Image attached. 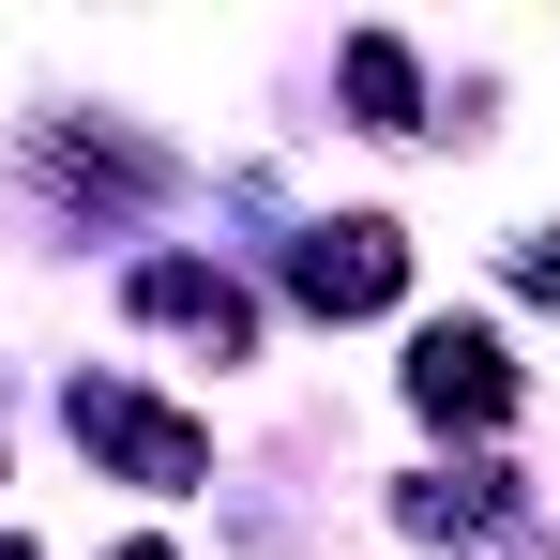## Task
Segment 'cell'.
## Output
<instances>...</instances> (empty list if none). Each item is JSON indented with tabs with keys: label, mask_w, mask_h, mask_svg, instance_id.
I'll use <instances>...</instances> for the list:
<instances>
[{
	"label": "cell",
	"mask_w": 560,
	"mask_h": 560,
	"mask_svg": "<svg viewBox=\"0 0 560 560\" xmlns=\"http://www.w3.org/2000/svg\"><path fill=\"white\" fill-rule=\"evenodd\" d=\"M349 106H364V137H409V106H424V77H409V46H349Z\"/></svg>",
	"instance_id": "5"
},
{
	"label": "cell",
	"mask_w": 560,
	"mask_h": 560,
	"mask_svg": "<svg viewBox=\"0 0 560 560\" xmlns=\"http://www.w3.org/2000/svg\"><path fill=\"white\" fill-rule=\"evenodd\" d=\"M515 273H530V288H546V303H560V243H530V258H515Z\"/></svg>",
	"instance_id": "7"
},
{
	"label": "cell",
	"mask_w": 560,
	"mask_h": 560,
	"mask_svg": "<svg viewBox=\"0 0 560 560\" xmlns=\"http://www.w3.org/2000/svg\"><path fill=\"white\" fill-rule=\"evenodd\" d=\"M61 409H77V440H92L106 469H137V485H212V440H197L183 409H152V394H121V378H77Z\"/></svg>",
	"instance_id": "1"
},
{
	"label": "cell",
	"mask_w": 560,
	"mask_h": 560,
	"mask_svg": "<svg viewBox=\"0 0 560 560\" xmlns=\"http://www.w3.org/2000/svg\"><path fill=\"white\" fill-rule=\"evenodd\" d=\"M137 303H152L167 334H212V349H258V303H243L228 273H197V258H152V273H137Z\"/></svg>",
	"instance_id": "4"
},
{
	"label": "cell",
	"mask_w": 560,
	"mask_h": 560,
	"mask_svg": "<svg viewBox=\"0 0 560 560\" xmlns=\"http://www.w3.org/2000/svg\"><path fill=\"white\" fill-rule=\"evenodd\" d=\"M288 288H303L318 318H378V303L409 288V243H394L378 212H349V228H303V243H288Z\"/></svg>",
	"instance_id": "3"
},
{
	"label": "cell",
	"mask_w": 560,
	"mask_h": 560,
	"mask_svg": "<svg viewBox=\"0 0 560 560\" xmlns=\"http://www.w3.org/2000/svg\"><path fill=\"white\" fill-rule=\"evenodd\" d=\"M0 560H31V546H0Z\"/></svg>",
	"instance_id": "9"
},
{
	"label": "cell",
	"mask_w": 560,
	"mask_h": 560,
	"mask_svg": "<svg viewBox=\"0 0 560 560\" xmlns=\"http://www.w3.org/2000/svg\"><path fill=\"white\" fill-rule=\"evenodd\" d=\"M121 560H167V546H121Z\"/></svg>",
	"instance_id": "8"
},
{
	"label": "cell",
	"mask_w": 560,
	"mask_h": 560,
	"mask_svg": "<svg viewBox=\"0 0 560 560\" xmlns=\"http://www.w3.org/2000/svg\"><path fill=\"white\" fill-rule=\"evenodd\" d=\"M409 409H424V424H500V409H515V349H500L485 318H424V334H409Z\"/></svg>",
	"instance_id": "2"
},
{
	"label": "cell",
	"mask_w": 560,
	"mask_h": 560,
	"mask_svg": "<svg viewBox=\"0 0 560 560\" xmlns=\"http://www.w3.org/2000/svg\"><path fill=\"white\" fill-rule=\"evenodd\" d=\"M394 515H409V530H485V515H500V485H485V469H469V485H409Z\"/></svg>",
	"instance_id": "6"
}]
</instances>
